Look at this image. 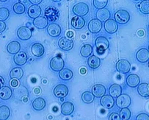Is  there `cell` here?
<instances>
[{
	"label": "cell",
	"instance_id": "6da1fadb",
	"mask_svg": "<svg viewBox=\"0 0 149 120\" xmlns=\"http://www.w3.org/2000/svg\"><path fill=\"white\" fill-rule=\"evenodd\" d=\"M115 19L118 23L120 24V25H124L129 21L130 15H129V12L125 10H119L115 13Z\"/></svg>",
	"mask_w": 149,
	"mask_h": 120
},
{
	"label": "cell",
	"instance_id": "7a4b0ae2",
	"mask_svg": "<svg viewBox=\"0 0 149 120\" xmlns=\"http://www.w3.org/2000/svg\"><path fill=\"white\" fill-rule=\"evenodd\" d=\"M88 11H89V7L87 4L84 3V2L77 3L73 8V12L77 16H84V15L88 14Z\"/></svg>",
	"mask_w": 149,
	"mask_h": 120
},
{
	"label": "cell",
	"instance_id": "3957f363",
	"mask_svg": "<svg viewBox=\"0 0 149 120\" xmlns=\"http://www.w3.org/2000/svg\"><path fill=\"white\" fill-rule=\"evenodd\" d=\"M44 15L45 17L48 19V21L50 20L54 22V21H56L58 19L59 15H60V12L55 7L49 6L45 10Z\"/></svg>",
	"mask_w": 149,
	"mask_h": 120
},
{
	"label": "cell",
	"instance_id": "277c9868",
	"mask_svg": "<svg viewBox=\"0 0 149 120\" xmlns=\"http://www.w3.org/2000/svg\"><path fill=\"white\" fill-rule=\"evenodd\" d=\"M95 46H96V49L98 53H104L105 50L109 48V41L105 37L99 36L95 39Z\"/></svg>",
	"mask_w": 149,
	"mask_h": 120
},
{
	"label": "cell",
	"instance_id": "5b68a950",
	"mask_svg": "<svg viewBox=\"0 0 149 120\" xmlns=\"http://www.w3.org/2000/svg\"><path fill=\"white\" fill-rule=\"evenodd\" d=\"M131 102H132V100L128 94H121L116 100V105L121 109L127 108L130 105Z\"/></svg>",
	"mask_w": 149,
	"mask_h": 120
},
{
	"label": "cell",
	"instance_id": "8992f818",
	"mask_svg": "<svg viewBox=\"0 0 149 120\" xmlns=\"http://www.w3.org/2000/svg\"><path fill=\"white\" fill-rule=\"evenodd\" d=\"M64 60L59 56L54 57L50 61V67L54 72H60L64 68Z\"/></svg>",
	"mask_w": 149,
	"mask_h": 120
},
{
	"label": "cell",
	"instance_id": "52a82bcc",
	"mask_svg": "<svg viewBox=\"0 0 149 120\" xmlns=\"http://www.w3.org/2000/svg\"><path fill=\"white\" fill-rule=\"evenodd\" d=\"M68 94V88L64 84H59L54 88V94L57 98H64Z\"/></svg>",
	"mask_w": 149,
	"mask_h": 120
},
{
	"label": "cell",
	"instance_id": "ba28073f",
	"mask_svg": "<svg viewBox=\"0 0 149 120\" xmlns=\"http://www.w3.org/2000/svg\"><path fill=\"white\" fill-rule=\"evenodd\" d=\"M130 69L131 64L127 60H119L116 63V69L123 74L129 72Z\"/></svg>",
	"mask_w": 149,
	"mask_h": 120
},
{
	"label": "cell",
	"instance_id": "9c48e42d",
	"mask_svg": "<svg viewBox=\"0 0 149 120\" xmlns=\"http://www.w3.org/2000/svg\"><path fill=\"white\" fill-rule=\"evenodd\" d=\"M58 46L60 49L65 51L71 50L74 46V41L72 39H67L65 37H63L59 40Z\"/></svg>",
	"mask_w": 149,
	"mask_h": 120
},
{
	"label": "cell",
	"instance_id": "30bf717a",
	"mask_svg": "<svg viewBox=\"0 0 149 120\" xmlns=\"http://www.w3.org/2000/svg\"><path fill=\"white\" fill-rule=\"evenodd\" d=\"M17 35L21 40H29L32 37V31L27 27H21L18 29Z\"/></svg>",
	"mask_w": 149,
	"mask_h": 120
},
{
	"label": "cell",
	"instance_id": "8fae6325",
	"mask_svg": "<svg viewBox=\"0 0 149 120\" xmlns=\"http://www.w3.org/2000/svg\"><path fill=\"white\" fill-rule=\"evenodd\" d=\"M102 29V24L98 19H92L88 24V29L92 33H98Z\"/></svg>",
	"mask_w": 149,
	"mask_h": 120
},
{
	"label": "cell",
	"instance_id": "7c38bea8",
	"mask_svg": "<svg viewBox=\"0 0 149 120\" xmlns=\"http://www.w3.org/2000/svg\"><path fill=\"white\" fill-rule=\"evenodd\" d=\"M47 32L52 37H58L61 34V27L57 24H51L48 26Z\"/></svg>",
	"mask_w": 149,
	"mask_h": 120
},
{
	"label": "cell",
	"instance_id": "4fadbf2b",
	"mask_svg": "<svg viewBox=\"0 0 149 120\" xmlns=\"http://www.w3.org/2000/svg\"><path fill=\"white\" fill-rule=\"evenodd\" d=\"M136 58L140 63H146L149 60V51L145 48L139 49L136 54Z\"/></svg>",
	"mask_w": 149,
	"mask_h": 120
},
{
	"label": "cell",
	"instance_id": "5bb4252c",
	"mask_svg": "<svg viewBox=\"0 0 149 120\" xmlns=\"http://www.w3.org/2000/svg\"><path fill=\"white\" fill-rule=\"evenodd\" d=\"M101 105L105 108L110 109L115 105V100L110 95H104L101 98Z\"/></svg>",
	"mask_w": 149,
	"mask_h": 120
},
{
	"label": "cell",
	"instance_id": "9a60e30c",
	"mask_svg": "<svg viewBox=\"0 0 149 120\" xmlns=\"http://www.w3.org/2000/svg\"><path fill=\"white\" fill-rule=\"evenodd\" d=\"M13 60L15 64L18 65V66H23L26 63L27 55L24 52H19L17 54L14 55Z\"/></svg>",
	"mask_w": 149,
	"mask_h": 120
},
{
	"label": "cell",
	"instance_id": "2e32d148",
	"mask_svg": "<svg viewBox=\"0 0 149 120\" xmlns=\"http://www.w3.org/2000/svg\"><path fill=\"white\" fill-rule=\"evenodd\" d=\"M118 26L117 22L113 19H109L104 23V29L108 33H115L118 30Z\"/></svg>",
	"mask_w": 149,
	"mask_h": 120
},
{
	"label": "cell",
	"instance_id": "e0dca14e",
	"mask_svg": "<svg viewBox=\"0 0 149 120\" xmlns=\"http://www.w3.org/2000/svg\"><path fill=\"white\" fill-rule=\"evenodd\" d=\"M106 93V88L102 84H95L92 88V94L94 97H102Z\"/></svg>",
	"mask_w": 149,
	"mask_h": 120
},
{
	"label": "cell",
	"instance_id": "ac0fdd59",
	"mask_svg": "<svg viewBox=\"0 0 149 120\" xmlns=\"http://www.w3.org/2000/svg\"><path fill=\"white\" fill-rule=\"evenodd\" d=\"M41 14V8L38 5H32L28 9V15L32 19H37Z\"/></svg>",
	"mask_w": 149,
	"mask_h": 120
},
{
	"label": "cell",
	"instance_id": "d6986e66",
	"mask_svg": "<svg viewBox=\"0 0 149 120\" xmlns=\"http://www.w3.org/2000/svg\"><path fill=\"white\" fill-rule=\"evenodd\" d=\"M74 111V106L70 102H65L61 105V113L65 116L71 115Z\"/></svg>",
	"mask_w": 149,
	"mask_h": 120
},
{
	"label": "cell",
	"instance_id": "ffe728a7",
	"mask_svg": "<svg viewBox=\"0 0 149 120\" xmlns=\"http://www.w3.org/2000/svg\"><path fill=\"white\" fill-rule=\"evenodd\" d=\"M96 17L98 21H100L101 22H106L110 18V13H109V11L108 10L104 9H104L98 10L96 13Z\"/></svg>",
	"mask_w": 149,
	"mask_h": 120
},
{
	"label": "cell",
	"instance_id": "44dd1931",
	"mask_svg": "<svg viewBox=\"0 0 149 120\" xmlns=\"http://www.w3.org/2000/svg\"><path fill=\"white\" fill-rule=\"evenodd\" d=\"M32 53L36 57H41L44 54V47L41 44L36 43L32 46L31 48Z\"/></svg>",
	"mask_w": 149,
	"mask_h": 120
},
{
	"label": "cell",
	"instance_id": "7402d4cb",
	"mask_svg": "<svg viewBox=\"0 0 149 120\" xmlns=\"http://www.w3.org/2000/svg\"><path fill=\"white\" fill-rule=\"evenodd\" d=\"M85 25V21L82 17L80 16H74L72 19H71V26L74 28V29H81L84 27Z\"/></svg>",
	"mask_w": 149,
	"mask_h": 120
},
{
	"label": "cell",
	"instance_id": "603a6c76",
	"mask_svg": "<svg viewBox=\"0 0 149 120\" xmlns=\"http://www.w3.org/2000/svg\"><path fill=\"white\" fill-rule=\"evenodd\" d=\"M140 77L137 75V74H132L129 75L126 78V83L129 86L132 87V88H134V87L137 86L140 84Z\"/></svg>",
	"mask_w": 149,
	"mask_h": 120
},
{
	"label": "cell",
	"instance_id": "cb8c5ba5",
	"mask_svg": "<svg viewBox=\"0 0 149 120\" xmlns=\"http://www.w3.org/2000/svg\"><path fill=\"white\" fill-rule=\"evenodd\" d=\"M13 92L15 98L19 99V100H23L24 98L28 97V91L26 87L24 86H20L15 88Z\"/></svg>",
	"mask_w": 149,
	"mask_h": 120
},
{
	"label": "cell",
	"instance_id": "d4e9b609",
	"mask_svg": "<svg viewBox=\"0 0 149 120\" xmlns=\"http://www.w3.org/2000/svg\"><path fill=\"white\" fill-rule=\"evenodd\" d=\"M21 49V45L19 44V42L16 41H11L10 43L8 44V45L7 46V50L9 53L10 54H17L20 51Z\"/></svg>",
	"mask_w": 149,
	"mask_h": 120
},
{
	"label": "cell",
	"instance_id": "484cf974",
	"mask_svg": "<svg viewBox=\"0 0 149 120\" xmlns=\"http://www.w3.org/2000/svg\"><path fill=\"white\" fill-rule=\"evenodd\" d=\"M48 19L45 16H39L37 19H34L33 21V25L35 27L38 29H44L45 27L48 26Z\"/></svg>",
	"mask_w": 149,
	"mask_h": 120
},
{
	"label": "cell",
	"instance_id": "4316f807",
	"mask_svg": "<svg viewBox=\"0 0 149 120\" xmlns=\"http://www.w3.org/2000/svg\"><path fill=\"white\" fill-rule=\"evenodd\" d=\"M46 106V101L42 97H38L32 102V108L36 111H41Z\"/></svg>",
	"mask_w": 149,
	"mask_h": 120
},
{
	"label": "cell",
	"instance_id": "83f0119b",
	"mask_svg": "<svg viewBox=\"0 0 149 120\" xmlns=\"http://www.w3.org/2000/svg\"><path fill=\"white\" fill-rule=\"evenodd\" d=\"M109 95L112 97H118L122 93V88L120 85L112 84L109 88Z\"/></svg>",
	"mask_w": 149,
	"mask_h": 120
},
{
	"label": "cell",
	"instance_id": "f1b7e54d",
	"mask_svg": "<svg viewBox=\"0 0 149 120\" xmlns=\"http://www.w3.org/2000/svg\"><path fill=\"white\" fill-rule=\"evenodd\" d=\"M13 95L11 88L8 86H3L0 88V98L3 100H9Z\"/></svg>",
	"mask_w": 149,
	"mask_h": 120
},
{
	"label": "cell",
	"instance_id": "f546056e",
	"mask_svg": "<svg viewBox=\"0 0 149 120\" xmlns=\"http://www.w3.org/2000/svg\"><path fill=\"white\" fill-rule=\"evenodd\" d=\"M88 64L91 69H97L101 64V59L96 56L92 55L88 58Z\"/></svg>",
	"mask_w": 149,
	"mask_h": 120
},
{
	"label": "cell",
	"instance_id": "4dcf8cb0",
	"mask_svg": "<svg viewBox=\"0 0 149 120\" xmlns=\"http://www.w3.org/2000/svg\"><path fill=\"white\" fill-rule=\"evenodd\" d=\"M137 91L141 97H145V98H148L149 97V86L147 83L140 84L138 86Z\"/></svg>",
	"mask_w": 149,
	"mask_h": 120
},
{
	"label": "cell",
	"instance_id": "1f68e13d",
	"mask_svg": "<svg viewBox=\"0 0 149 120\" xmlns=\"http://www.w3.org/2000/svg\"><path fill=\"white\" fill-rule=\"evenodd\" d=\"M73 72L68 69H63L59 72V76L63 80H69L73 77Z\"/></svg>",
	"mask_w": 149,
	"mask_h": 120
},
{
	"label": "cell",
	"instance_id": "d6a6232c",
	"mask_svg": "<svg viewBox=\"0 0 149 120\" xmlns=\"http://www.w3.org/2000/svg\"><path fill=\"white\" fill-rule=\"evenodd\" d=\"M23 74L24 72L22 68L20 67L13 68L10 73L11 79H21L23 77Z\"/></svg>",
	"mask_w": 149,
	"mask_h": 120
},
{
	"label": "cell",
	"instance_id": "836d02e7",
	"mask_svg": "<svg viewBox=\"0 0 149 120\" xmlns=\"http://www.w3.org/2000/svg\"><path fill=\"white\" fill-rule=\"evenodd\" d=\"M10 108L6 105L0 106V120H7L10 116Z\"/></svg>",
	"mask_w": 149,
	"mask_h": 120
},
{
	"label": "cell",
	"instance_id": "e575fe53",
	"mask_svg": "<svg viewBox=\"0 0 149 120\" xmlns=\"http://www.w3.org/2000/svg\"><path fill=\"white\" fill-rule=\"evenodd\" d=\"M92 53H93V48L92 46H91V45L90 44L83 45V46L81 48V50H80V53H81V55L85 58L91 57Z\"/></svg>",
	"mask_w": 149,
	"mask_h": 120
},
{
	"label": "cell",
	"instance_id": "d590c367",
	"mask_svg": "<svg viewBox=\"0 0 149 120\" xmlns=\"http://www.w3.org/2000/svg\"><path fill=\"white\" fill-rule=\"evenodd\" d=\"M81 100H82L83 102H85V103L90 104L93 102L94 96L90 91H85L81 95Z\"/></svg>",
	"mask_w": 149,
	"mask_h": 120
},
{
	"label": "cell",
	"instance_id": "8d00e7d4",
	"mask_svg": "<svg viewBox=\"0 0 149 120\" xmlns=\"http://www.w3.org/2000/svg\"><path fill=\"white\" fill-rule=\"evenodd\" d=\"M13 11L16 14H22L25 12V6L22 2H17L13 5Z\"/></svg>",
	"mask_w": 149,
	"mask_h": 120
},
{
	"label": "cell",
	"instance_id": "74e56055",
	"mask_svg": "<svg viewBox=\"0 0 149 120\" xmlns=\"http://www.w3.org/2000/svg\"><path fill=\"white\" fill-rule=\"evenodd\" d=\"M140 11L144 14L149 13V0H144L140 4Z\"/></svg>",
	"mask_w": 149,
	"mask_h": 120
},
{
	"label": "cell",
	"instance_id": "f35d334b",
	"mask_svg": "<svg viewBox=\"0 0 149 120\" xmlns=\"http://www.w3.org/2000/svg\"><path fill=\"white\" fill-rule=\"evenodd\" d=\"M10 15V11L6 8H0V22H4L7 20Z\"/></svg>",
	"mask_w": 149,
	"mask_h": 120
},
{
	"label": "cell",
	"instance_id": "ab89813d",
	"mask_svg": "<svg viewBox=\"0 0 149 120\" xmlns=\"http://www.w3.org/2000/svg\"><path fill=\"white\" fill-rule=\"evenodd\" d=\"M107 0H94L93 5L97 9H104L107 5Z\"/></svg>",
	"mask_w": 149,
	"mask_h": 120
},
{
	"label": "cell",
	"instance_id": "60d3db41",
	"mask_svg": "<svg viewBox=\"0 0 149 120\" xmlns=\"http://www.w3.org/2000/svg\"><path fill=\"white\" fill-rule=\"evenodd\" d=\"M119 115L121 120H129L131 117V111L128 108H123L120 110Z\"/></svg>",
	"mask_w": 149,
	"mask_h": 120
},
{
	"label": "cell",
	"instance_id": "b9f144b4",
	"mask_svg": "<svg viewBox=\"0 0 149 120\" xmlns=\"http://www.w3.org/2000/svg\"><path fill=\"white\" fill-rule=\"evenodd\" d=\"M109 120H121L120 115L117 113H112L109 116Z\"/></svg>",
	"mask_w": 149,
	"mask_h": 120
},
{
	"label": "cell",
	"instance_id": "7bdbcfd3",
	"mask_svg": "<svg viewBox=\"0 0 149 120\" xmlns=\"http://www.w3.org/2000/svg\"><path fill=\"white\" fill-rule=\"evenodd\" d=\"M136 120H149V116L146 114H140L136 118Z\"/></svg>",
	"mask_w": 149,
	"mask_h": 120
},
{
	"label": "cell",
	"instance_id": "ee69618b",
	"mask_svg": "<svg viewBox=\"0 0 149 120\" xmlns=\"http://www.w3.org/2000/svg\"><path fill=\"white\" fill-rule=\"evenodd\" d=\"M10 86L13 87V88H16V87L19 86V80H15V79H11L10 82Z\"/></svg>",
	"mask_w": 149,
	"mask_h": 120
},
{
	"label": "cell",
	"instance_id": "f6af8a7d",
	"mask_svg": "<svg viewBox=\"0 0 149 120\" xmlns=\"http://www.w3.org/2000/svg\"><path fill=\"white\" fill-rule=\"evenodd\" d=\"M5 28H6V25H5V22H0V33L5 31Z\"/></svg>",
	"mask_w": 149,
	"mask_h": 120
},
{
	"label": "cell",
	"instance_id": "bcb514c9",
	"mask_svg": "<svg viewBox=\"0 0 149 120\" xmlns=\"http://www.w3.org/2000/svg\"><path fill=\"white\" fill-rule=\"evenodd\" d=\"M30 2L32 4H34V5H38V4L41 3L42 0H30Z\"/></svg>",
	"mask_w": 149,
	"mask_h": 120
},
{
	"label": "cell",
	"instance_id": "7dc6e473",
	"mask_svg": "<svg viewBox=\"0 0 149 120\" xmlns=\"http://www.w3.org/2000/svg\"><path fill=\"white\" fill-rule=\"evenodd\" d=\"M4 84H5V80H4V78L2 76H0V88L3 87Z\"/></svg>",
	"mask_w": 149,
	"mask_h": 120
},
{
	"label": "cell",
	"instance_id": "c3c4849f",
	"mask_svg": "<svg viewBox=\"0 0 149 120\" xmlns=\"http://www.w3.org/2000/svg\"><path fill=\"white\" fill-rule=\"evenodd\" d=\"M148 67H149V61H148Z\"/></svg>",
	"mask_w": 149,
	"mask_h": 120
},
{
	"label": "cell",
	"instance_id": "681fc988",
	"mask_svg": "<svg viewBox=\"0 0 149 120\" xmlns=\"http://www.w3.org/2000/svg\"><path fill=\"white\" fill-rule=\"evenodd\" d=\"M148 51H149V47H148Z\"/></svg>",
	"mask_w": 149,
	"mask_h": 120
}]
</instances>
